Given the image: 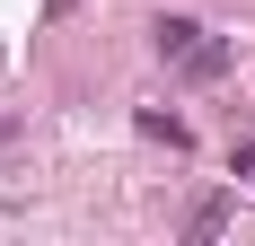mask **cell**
I'll return each mask as SVG.
<instances>
[{"instance_id":"1","label":"cell","mask_w":255,"mask_h":246,"mask_svg":"<svg viewBox=\"0 0 255 246\" xmlns=\"http://www.w3.org/2000/svg\"><path fill=\"white\" fill-rule=\"evenodd\" d=\"M158 62H176L185 79H220V71H229V44L203 35L194 18H158Z\"/></svg>"},{"instance_id":"2","label":"cell","mask_w":255,"mask_h":246,"mask_svg":"<svg viewBox=\"0 0 255 246\" xmlns=\"http://www.w3.org/2000/svg\"><path fill=\"white\" fill-rule=\"evenodd\" d=\"M141 132H150V141H167V149H185V123H176V115H158V106L141 115Z\"/></svg>"},{"instance_id":"3","label":"cell","mask_w":255,"mask_h":246,"mask_svg":"<svg viewBox=\"0 0 255 246\" xmlns=\"http://www.w3.org/2000/svg\"><path fill=\"white\" fill-rule=\"evenodd\" d=\"M0 71H9V44H0Z\"/></svg>"}]
</instances>
